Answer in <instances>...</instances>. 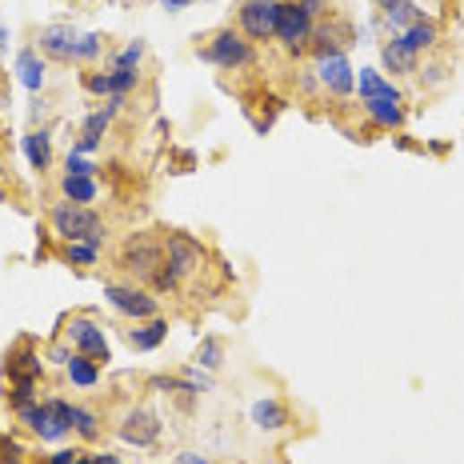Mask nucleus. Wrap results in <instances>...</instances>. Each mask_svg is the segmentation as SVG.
Returning a JSON list of instances; mask_svg holds the SVG:
<instances>
[{"label": "nucleus", "instance_id": "bb28decb", "mask_svg": "<svg viewBox=\"0 0 464 464\" xmlns=\"http://www.w3.org/2000/svg\"><path fill=\"white\" fill-rule=\"evenodd\" d=\"M384 89H392L389 81H384L376 68H360L357 73V92H360V100H373V97H381Z\"/></svg>", "mask_w": 464, "mask_h": 464}, {"label": "nucleus", "instance_id": "aec40b11", "mask_svg": "<svg viewBox=\"0 0 464 464\" xmlns=\"http://www.w3.org/2000/svg\"><path fill=\"white\" fill-rule=\"evenodd\" d=\"M60 193H64V201L68 204H84L89 209L92 201H97V176H68L64 173V180H60Z\"/></svg>", "mask_w": 464, "mask_h": 464}, {"label": "nucleus", "instance_id": "e433bc0d", "mask_svg": "<svg viewBox=\"0 0 464 464\" xmlns=\"http://www.w3.org/2000/svg\"><path fill=\"white\" fill-rule=\"evenodd\" d=\"M300 4H305L313 16H324V13H329V4H332V0H300Z\"/></svg>", "mask_w": 464, "mask_h": 464}, {"label": "nucleus", "instance_id": "423d86ee", "mask_svg": "<svg viewBox=\"0 0 464 464\" xmlns=\"http://www.w3.org/2000/svg\"><path fill=\"white\" fill-rule=\"evenodd\" d=\"M316 81L332 97H352L357 92V68H352V60L345 53H324L316 56Z\"/></svg>", "mask_w": 464, "mask_h": 464}, {"label": "nucleus", "instance_id": "a211bd4d", "mask_svg": "<svg viewBox=\"0 0 464 464\" xmlns=\"http://www.w3.org/2000/svg\"><path fill=\"white\" fill-rule=\"evenodd\" d=\"M384 68H389V73H397V76H412V73H417V53H412V48L405 45V40H389V45H384Z\"/></svg>", "mask_w": 464, "mask_h": 464}, {"label": "nucleus", "instance_id": "f257e3e1", "mask_svg": "<svg viewBox=\"0 0 464 464\" xmlns=\"http://www.w3.org/2000/svg\"><path fill=\"white\" fill-rule=\"evenodd\" d=\"M48 225L64 245H76V240H89V245H100L105 240V220L97 217L92 209H84V204H56L53 212H48Z\"/></svg>", "mask_w": 464, "mask_h": 464}, {"label": "nucleus", "instance_id": "393cba45", "mask_svg": "<svg viewBox=\"0 0 464 464\" xmlns=\"http://www.w3.org/2000/svg\"><path fill=\"white\" fill-rule=\"evenodd\" d=\"M8 376H32V381H37L40 376V357L32 348H21V352H13V357H8Z\"/></svg>", "mask_w": 464, "mask_h": 464}, {"label": "nucleus", "instance_id": "79ce46f5", "mask_svg": "<svg viewBox=\"0 0 464 464\" xmlns=\"http://www.w3.org/2000/svg\"><path fill=\"white\" fill-rule=\"evenodd\" d=\"M73 464H92V452H81V457H76Z\"/></svg>", "mask_w": 464, "mask_h": 464}, {"label": "nucleus", "instance_id": "20e7f679", "mask_svg": "<svg viewBox=\"0 0 464 464\" xmlns=\"http://www.w3.org/2000/svg\"><path fill=\"white\" fill-rule=\"evenodd\" d=\"M204 56H209L217 68H225V73H240V68H248L256 60L253 40H248L245 32H232V29H220L217 37L209 40Z\"/></svg>", "mask_w": 464, "mask_h": 464}, {"label": "nucleus", "instance_id": "a19ab883", "mask_svg": "<svg viewBox=\"0 0 464 464\" xmlns=\"http://www.w3.org/2000/svg\"><path fill=\"white\" fill-rule=\"evenodd\" d=\"M180 464H209V460L196 457V452H180Z\"/></svg>", "mask_w": 464, "mask_h": 464}, {"label": "nucleus", "instance_id": "ea45409f", "mask_svg": "<svg viewBox=\"0 0 464 464\" xmlns=\"http://www.w3.org/2000/svg\"><path fill=\"white\" fill-rule=\"evenodd\" d=\"M160 4H165L168 13H180V8H188V4H193V0H160Z\"/></svg>", "mask_w": 464, "mask_h": 464}, {"label": "nucleus", "instance_id": "9b49d317", "mask_svg": "<svg viewBox=\"0 0 464 464\" xmlns=\"http://www.w3.org/2000/svg\"><path fill=\"white\" fill-rule=\"evenodd\" d=\"M76 40H81V32H76L73 24H45V29L37 32V53H45L53 60H73Z\"/></svg>", "mask_w": 464, "mask_h": 464}, {"label": "nucleus", "instance_id": "4468645a", "mask_svg": "<svg viewBox=\"0 0 464 464\" xmlns=\"http://www.w3.org/2000/svg\"><path fill=\"white\" fill-rule=\"evenodd\" d=\"M360 105H365V113L373 116L381 128H400V120H405V108H400V89H384L381 97L360 100Z\"/></svg>", "mask_w": 464, "mask_h": 464}, {"label": "nucleus", "instance_id": "5701e85b", "mask_svg": "<svg viewBox=\"0 0 464 464\" xmlns=\"http://www.w3.org/2000/svg\"><path fill=\"white\" fill-rule=\"evenodd\" d=\"M64 373H68V381L81 384V389H97L100 384V365L97 360H89V357H81V352L64 365Z\"/></svg>", "mask_w": 464, "mask_h": 464}, {"label": "nucleus", "instance_id": "f3484780", "mask_svg": "<svg viewBox=\"0 0 464 464\" xmlns=\"http://www.w3.org/2000/svg\"><path fill=\"white\" fill-rule=\"evenodd\" d=\"M16 76H21V84L29 92L45 89V60H40L37 48H24V53L16 56Z\"/></svg>", "mask_w": 464, "mask_h": 464}, {"label": "nucleus", "instance_id": "c85d7f7f", "mask_svg": "<svg viewBox=\"0 0 464 464\" xmlns=\"http://www.w3.org/2000/svg\"><path fill=\"white\" fill-rule=\"evenodd\" d=\"M100 48H105V37H100V32H89V37L76 40L73 60H76V64H89V60H97V56H100Z\"/></svg>", "mask_w": 464, "mask_h": 464}, {"label": "nucleus", "instance_id": "473e14b6", "mask_svg": "<svg viewBox=\"0 0 464 464\" xmlns=\"http://www.w3.org/2000/svg\"><path fill=\"white\" fill-rule=\"evenodd\" d=\"M149 285H152V288H157V292H173V288L180 285V277H176V272H173V269H168V264H160V269H157V272H152V280H149Z\"/></svg>", "mask_w": 464, "mask_h": 464}, {"label": "nucleus", "instance_id": "412c9836", "mask_svg": "<svg viewBox=\"0 0 464 464\" xmlns=\"http://www.w3.org/2000/svg\"><path fill=\"white\" fill-rule=\"evenodd\" d=\"M24 157H29V165L37 168V173H45L48 165H53V136L40 128V133H29L24 136Z\"/></svg>", "mask_w": 464, "mask_h": 464}, {"label": "nucleus", "instance_id": "4be33fe9", "mask_svg": "<svg viewBox=\"0 0 464 464\" xmlns=\"http://www.w3.org/2000/svg\"><path fill=\"white\" fill-rule=\"evenodd\" d=\"M253 425L264 428V433H277V428L288 425V408L280 400H256L253 405Z\"/></svg>", "mask_w": 464, "mask_h": 464}, {"label": "nucleus", "instance_id": "c756f323", "mask_svg": "<svg viewBox=\"0 0 464 464\" xmlns=\"http://www.w3.org/2000/svg\"><path fill=\"white\" fill-rule=\"evenodd\" d=\"M8 400H13V408H24L37 400V381L32 376H16L13 381V392H8Z\"/></svg>", "mask_w": 464, "mask_h": 464}, {"label": "nucleus", "instance_id": "6ab92c4d", "mask_svg": "<svg viewBox=\"0 0 464 464\" xmlns=\"http://www.w3.org/2000/svg\"><path fill=\"white\" fill-rule=\"evenodd\" d=\"M400 40L412 48V53H428V48H436V40H441V29H436V21H428V16H420L417 24H412L408 32H400Z\"/></svg>", "mask_w": 464, "mask_h": 464}, {"label": "nucleus", "instance_id": "b1692460", "mask_svg": "<svg viewBox=\"0 0 464 464\" xmlns=\"http://www.w3.org/2000/svg\"><path fill=\"white\" fill-rule=\"evenodd\" d=\"M68 428H73L76 436H84V441H97L100 436V417L81 405H68Z\"/></svg>", "mask_w": 464, "mask_h": 464}, {"label": "nucleus", "instance_id": "c9c22d12", "mask_svg": "<svg viewBox=\"0 0 464 464\" xmlns=\"http://www.w3.org/2000/svg\"><path fill=\"white\" fill-rule=\"evenodd\" d=\"M76 457H81V452H76V449H60V452H53V457H48L45 464H73Z\"/></svg>", "mask_w": 464, "mask_h": 464}, {"label": "nucleus", "instance_id": "2eb2a0df", "mask_svg": "<svg viewBox=\"0 0 464 464\" xmlns=\"http://www.w3.org/2000/svg\"><path fill=\"white\" fill-rule=\"evenodd\" d=\"M376 8H381V21H384V29H392L400 37V32H408L412 24L420 21V8L412 4V0H376Z\"/></svg>", "mask_w": 464, "mask_h": 464}, {"label": "nucleus", "instance_id": "0eeeda50", "mask_svg": "<svg viewBox=\"0 0 464 464\" xmlns=\"http://www.w3.org/2000/svg\"><path fill=\"white\" fill-rule=\"evenodd\" d=\"M64 332H68V345L81 352V357L97 360V365H108V360H113L108 340H105V329H100L97 321H89V316H73Z\"/></svg>", "mask_w": 464, "mask_h": 464}, {"label": "nucleus", "instance_id": "9d476101", "mask_svg": "<svg viewBox=\"0 0 464 464\" xmlns=\"http://www.w3.org/2000/svg\"><path fill=\"white\" fill-rule=\"evenodd\" d=\"M204 261V248L196 245L193 236H185V232H173V236L165 240V264L176 272V277H188V272H196Z\"/></svg>", "mask_w": 464, "mask_h": 464}, {"label": "nucleus", "instance_id": "2f4dec72", "mask_svg": "<svg viewBox=\"0 0 464 464\" xmlns=\"http://www.w3.org/2000/svg\"><path fill=\"white\" fill-rule=\"evenodd\" d=\"M64 173H68V176H97V165H92L89 157H81V152H68Z\"/></svg>", "mask_w": 464, "mask_h": 464}, {"label": "nucleus", "instance_id": "f704fd0d", "mask_svg": "<svg viewBox=\"0 0 464 464\" xmlns=\"http://www.w3.org/2000/svg\"><path fill=\"white\" fill-rule=\"evenodd\" d=\"M185 381L193 384L196 392H209V389H212V381H209V376H204V373H201V368H196V365H193V368H185Z\"/></svg>", "mask_w": 464, "mask_h": 464}, {"label": "nucleus", "instance_id": "72a5a7b5", "mask_svg": "<svg viewBox=\"0 0 464 464\" xmlns=\"http://www.w3.org/2000/svg\"><path fill=\"white\" fill-rule=\"evenodd\" d=\"M0 464H24V449L13 436H0Z\"/></svg>", "mask_w": 464, "mask_h": 464}, {"label": "nucleus", "instance_id": "f03ea898", "mask_svg": "<svg viewBox=\"0 0 464 464\" xmlns=\"http://www.w3.org/2000/svg\"><path fill=\"white\" fill-rule=\"evenodd\" d=\"M16 417H21V425H29L32 433L40 436V441H64L73 428H68V405L64 400H32V405H24V408H16Z\"/></svg>", "mask_w": 464, "mask_h": 464}, {"label": "nucleus", "instance_id": "58836bf2", "mask_svg": "<svg viewBox=\"0 0 464 464\" xmlns=\"http://www.w3.org/2000/svg\"><path fill=\"white\" fill-rule=\"evenodd\" d=\"M48 360H56V365H68V360H73V352H68V348H53V352H48Z\"/></svg>", "mask_w": 464, "mask_h": 464}, {"label": "nucleus", "instance_id": "6e6552de", "mask_svg": "<svg viewBox=\"0 0 464 464\" xmlns=\"http://www.w3.org/2000/svg\"><path fill=\"white\" fill-rule=\"evenodd\" d=\"M277 16H280V0H245L236 21H240V32H245L248 40H272Z\"/></svg>", "mask_w": 464, "mask_h": 464}, {"label": "nucleus", "instance_id": "f8f14e48", "mask_svg": "<svg viewBox=\"0 0 464 464\" xmlns=\"http://www.w3.org/2000/svg\"><path fill=\"white\" fill-rule=\"evenodd\" d=\"M157 436H160V420L152 412H144V408L125 412V420H120V441L136 444V449H149Z\"/></svg>", "mask_w": 464, "mask_h": 464}, {"label": "nucleus", "instance_id": "39448f33", "mask_svg": "<svg viewBox=\"0 0 464 464\" xmlns=\"http://www.w3.org/2000/svg\"><path fill=\"white\" fill-rule=\"evenodd\" d=\"M160 264H165V245L144 236V232H136V236L120 248V269L136 280H152V272H157Z\"/></svg>", "mask_w": 464, "mask_h": 464}, {"label": "nucleus", "instance_id": "cd10ccee", "mask_svg": "<svg viewBox=\"0 0 464 464\" xmlns=\"http://www.w3.org/2000/svg\"><path fill=\"white\" fill-rule=\"evenodd\" d=\"M97 256H100V245H89V240H76V245L64 248V261L68 264H81V269L97 264Z\"/></svg>", "mask_w": 464, "mask_h": 464}, {"label": "nucleus", "instance_id": "a878e982", "mask_svg": "<svg viewBox=\"0 0 464 464\" xmlns=\"http://www.w3.org/2000/svg\"><path fill=\"white\" fill-rule=\"evenodd\" d=\"M220 360H225V340L220 337H204L201 345H196V368H220Z\"/></svg>", "mask_w": 464, "mask_h": 464}, {"label": "nucleus", "instance_id": "dca6fc26", "mask_svg": "<svg viewBox=\"0 0 464 464\" xmlns=\"http://www.w3.org/2000/svg\"><path fill=\"white\" fill-rule=\"evenodd\" d=\"M165 337H168V324L160 321V316L144 321L141 329H128V345H133L136 352H152V348H160V345H165Z\"/></svg>", "mask_w": 464, "mask_h": 464}, {"label": "nucleus", "instance_id": "7c9ffc66", "mask_svg": "<svg viewBox=\"0 0 464 464\" xmlns=\"http://www.w3.org/2000/svg\"><path fill=\"white\" fill-rule=\"evenodd\" d=\"M141 60H144V45H141V40H133V45H128L125 53H116V56H113V68L136 73V68H141Z\"/></svg>", "mask_w": 464, "mask_h": 464}, {"label": "nucleus", "instance_id": "ddd939ff", "mask_svg": "<svg viewBox=\"0 0 464 464\" xmlns=\"http://www.w3.org/2000/svg\"><path fill=\"white\" fill-rule=\"evenodd\" d=\"M141 73H125V68H108V73H89L84 76V89L97 92V97H128L136 89Z\"/></svg>", "mask_w": 464, "mask_h": 464}, {"label": "nucleus", "instance_id": "1a4fd4ad", "mask_svg": "<svg viewBox=\"0 0 464 464\" xmlns=\"http://www.w3.org/2000/svg\"><path fill=\"white\" fill-rule=\"evenodd\" d=\"M105 296H108V305H113L116 313L133 316V321H152V316L160 313L157 296L144 292V288H136V285H105Z\"/></svg>", "mask_w": 464, "mask_h": 464}, {"label": "nucleus", "instance_id": "7ed1b4c3", "mask_svg": "<svg viewBox=\"0 0 464 464\" xmlns=\"http://www.w3.org/2000/svg\"><path fill=\"white\" fill-rule=\"evenodd\" d=\"M316 29V16L308 13L300 0H280V16H277V32L272 37L288 48V53H305L308 40H313Z\"/></svg>", "mask_w": 464, "mask_h": 464}, {"label": "nucleus", "instance_id": "4c0bfd02", "mask_svg": "<svg viewBox=\"0 0 464 464\" xmlns=\"http://www.w3.org/2000/svg\"><path fill=\"white\" fill-rule=\"evenodd\" d=\"M92 464H120L116 452H92Z\"/></svg>", "mask_w": 464, "mask_h": 464}]
</instances>
